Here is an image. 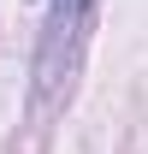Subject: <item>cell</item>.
Instances as JSON below:
<instances>
[{
	"instance_id": "1",
	"label": "cell",
	"mask_w": 148,
	"mask_h": 154,
	"mask_svg": "<svg viewBox=\"0 0 148 154\" xmlns=\"http://www.w3.org/2000/svg\"><path fill=\"white\" fill-rule=\"evenodd\" d=\"M95 0H54L48 24H42V48H36V107H54L77 77V54H83V24H89Z\"/></svg>"
}]
</instances>
